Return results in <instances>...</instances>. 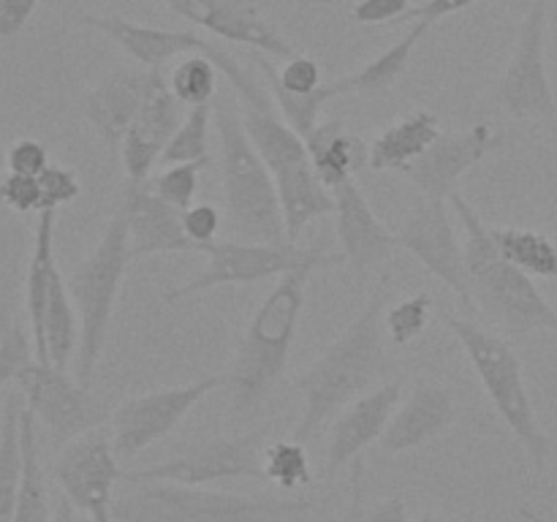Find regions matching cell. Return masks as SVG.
I'll use <instances>...</instances> for the list:
<instances>
[{
    "label": "cell",
    "instance_id": "1",
    "mask_svg": "<svg viewBox=\"0 0 557 522\" xmlns=\"http://www.w3.org/2000/svg\"><path fill=\"white\" fill-rule=\"evenodd\" d=\"M215 65L234 90L250 141L275 177L288 243H297L315 217L335 212V196L319 179L305 139L283 120L281 109L275 107L259 76L226 49L218 54Z\"/></svg>",
    "mask_w": 557,
    "mask_h": 522
},
{
    "label": "cell",
    "instance_id": "2",
    "mask_svg": "<svg viewBox=\"0 0 557 522\" xmlns=\"http://www.w3.org/2000/svg\"><path fill=\"white\" fill-rule=\"evenodd\" d=\"M389 283V272H381L373 294L357 319L297 378L299 395L305 397V411L292 438L299 444H308L326 422H332L348 402L362 397L389 368L384 348Z\"/></svg>",
    "mask_w": 557,
    "mask_h": 522
},
{
    "label": "cell",
    "instance_id": "3",
    "mask_svg": "<svg viewBox=\"0 0 557 522\" xmlns=\"http://www.w3.org/2000/svg\"><path fill=\"white\" fill-rule=\"evenodd\" d=\"M337 264H346L343 253H324L321 259L281 275L272 291L261 299L228 364L226 389L232 417H250L272 395L292 357L310 277L313 272Z\"/></svg>",
    "mask_w": 557,
    "mask_h": 522
},
{
    "label": "cell",
    "instance_id": "4",
    "mask_svg": "<svg viewBox=\"0 0 557 522\" xmlns=\"http://www.w3.org/2000/svg\"><path fill=\"white\" fill-rule=\"evenodd\" d=\"M449 201L466 228L462 253H466L471 302H476L495 324H500L515 337H528L533 332L557 335V310L528 272L500 256L493 228L482 221L476 207L460 190H455Z\"/></svg>",
    "mask_w": 557,
    "mask_h": 522
},
{
    "label": "cell",
    "instance_id": "5",
    "mask_svg": "<svg viewBox=\"0 0 557 522\" xmlns=\"http://www.w3.org/2000/svg\"><path fill=\"white\" fill-rule=\"evenodd\" d=\"M221 141V179L228 228L248 243H288L275 177L245 130L237 98L218 92L212 103Z\"/></svg>",
    "mask_w": 557,
    "mask_h": 522
},
{
    "label": "cell",
    "instance_id": "6",
    "mask_svg": "<svg viewBox=\"0 0 557 522\" xmlns=\"http://www.w3.org/2000/svg\"><path fill=\"white\" fill-rule=\"evenodd\" d=\"M313 511V500L237 495L172 482L128 484L112 500L114 522H294Z\"/></svg>",
    "mask_w": 557,
    "mask_h": 522
},
{
    "label": "cell",
    "instance_id": "7",
    "mask_svg": "<svg viewBox=\"0 0 557 522\" xmlns=\"http://www.w3.org/2000/svg\"><path fill=\"white\" fill-rule=\"evenodd\" d=\"M444 324L449 326V332L466 351L468 362L476 370L479 381H482L498 417L504 419L517 444L531 457L533 471L544 473L549 457V438L542 424H539L536 408H533L531 395H528L522 359L517 357L511 343H506L504 337L490 332L487 326L476 324V321L462 319V315L446 313Z\"/></svg>",
    "mask_w": 557,
    "mask_h": 522
},
{
    "label": "cell",
    "instance_id": "8",
    "mask_svg": "<svg viewBox=\"0 0 557 522\" xmlns=\"http://www.w3.org/2000/svg\"><path fill=\"white\" fill-rule=\"evenodd\" d=\"M128 223L125 212L117 210L112 221L103 228L101 239L90 250L87 259L74 266L65 283H69L71 299L79 315V351H76V381L92 386L96 368L103 357V346L109 337L114 304H117L120 286L131 264Z\"/></svg>",
    "mask_w": 557,
    "mask_h": 522
},
{
    "label": "cell",
    "instance_id": "9",
    "mask_svg": "<svg viewBox=\"0 0 557 522\" xmlns=\"http://www.w3.org/2000/svg\"><path fill=\"white\" fill-rule=\"evenodd\" d=\"M199 253L207 256V270L190 277L188 283L169 288L163 294L166 302L194 297V294L210 291L218 286H250V283L281 277L308 261L321 259L330 250L299 248L297 243H248V239H232V243H207Z\"/></svg>",
    "mask_w": 557,
    "mask_h": 522
},
{
    "label": "cell",
    "instance_id": "10",
    "mask_svg": "<svg viewBox=\"0 0 557 522\" xmlns=\"http://www.w3.org/2000/svg\"><path fill=\"white\" fill-rule=\"evenodd\" d=\"M16 389L22 391L25 408H30L36 422H41L52 435L54 446L69 444L107 422V406L101 397L92 395L90 386L79 384L54 364L33 359L16 375Z\"/></svg>",
    "mask_w": 557,
    "mask_h": 522
},
{
    "label": "cell",
    "instance_id": "11",
    "mask_svg": "<svg viewBox=\"0 0 557 522\" xmlns=\"http://www.w3.org/2000/svg\"><path fill=\"white\" fill-rule=\"evenodd\" d=\"M261 438H264V433L253 430V433L245 435L199 440V444L188 446L169 460L123 473V482H172L188 484V487H207V484L226 482V478H264Z\"/></svg>",
    "mask_w": 557,
    "mask_h": 522
},
{
    "label": "cell",
    "instance_id": "12",
    "mask_svg": "<svg viewBox=\"0 0 557 522\" xmlns=\"http://www.w3.org/2000/svg\"><path fill=\"white\" fill-rule=\"evenodd\" d=\"M221 386H226V375H207L194 384L156 389L123 400L112 411L114 455L120 460H134L136 455L166 438L210 391Z\"/></svg>",
    "mask_w": 557,
    "mask_h": 522
},
{
    "label": "cell",
    "instance_id": "13",
    "mask_svg": "<svg viewBox=\"0 0 557 522\" xmlns=\"http://www.w3.org/2000/svg\"><path fill=\"white\" fill-rule=\"evenodd\" d=\"M547 0H533L517 33L515 52L495 90V101L515 120H549L555 92L547 74Z\"/></svg>",
    "mask_w": 557,
    "mask_h": 522
},
{
    "label": "cell",
    "instance_id": "14",
    "mask_svg": "<svg viewBox=\"0 0 557 522\" xmlns=\"http://www.w3.org/2000/svg\"><path fill=\"white\" fill-rule=\"evenodd\" d=\"M120 478L123 473H120V457L114 455L112 430L103 424L69 440L54 460V482L65 498L87 517L112 511L114 484Z\"/></svg>",
    "mask_w": 557,
    "mask_h": 522
},
{
    "label": "cell",
    "instance_id": "15",
    "mask_svg": "<svg viewBox=\"0 0 557 522\" xmlns=\"http://www.w3.org/2000/svg\"><path fill=\"white\" fill-rule=\"evenodd\" d=\"M397 245L413 256L430 275L438 277L451 294L471 304L466 275V253L455 234L449 204L438 199H419L397 228Z\"/></svg>",
    "mask_w": 557,
    "mask_h": 522
},
{
    "label": "cell",
    "instance_id": "16",
    "mask_svg": "<svg viewBox=\"0 0 557 522\" xmlns=\"http://www.w3.org/2000/svg\"><path fill=\"white\" fill-rule=\"evenodd\" d=\"M509 136L498 134L487 123H476L460 134H441L422 156L403 169V177L419 188L424 199L449 201L460 179L476 163L498 152Z\"/></svg>",
    "mask_w": 557,
    "mask_h": 522
},
{
    "label": "cell",
    "instance_id": "17",
    "mask_svg": "<svg viewBox=\"0 0 557 522\" xmlns=\"http://www.w3.org/2000/svg\"><path fill=\"white\" fill-rule=\"evenodd\" d=\"M158 3L223 41L245 44L277 60H292L297 54L292 41L248 0H158Z\"/></svg>",
    "mask_w": 557,
    "mask_h": 522
},
{
    "label": "cell",
    "instance_id": "18",
    "mask_svg": "<svg viewBox=\"0 0 557 522\" xmlns=\"http://www.w3.org/2000/svg\"><path fill=\"white\" fill-rule=\"evenodd\" d=\"M180 123H183V103L169 90L166 74L152 71L145 103L120 147V161L128 185H145L152 177V166L161 161Z\"/></svg>",
    "mask_w": 557,
    "mask_h": 522
},
{
    "label": "cell",
    "instance_id": "19",
    "mask_svg": "<svg viewBox=\"0 0 557 522\" xmlns=\"http://www.w3.org/2000/svg\"><path fill=\"white\" fill-rule=\"evenodd\" d=\"M332 196H335V228L341 239V253L357 281L364 283L375 266L392 259L397 237L375 215L357 179H346L332 188Z\"/></svg>",
    "mask_w": 557,
    "mask_h": 522
},
{
    "label": "cell",
    "instance_id": "20",
    "mask_svg": "<svg viewBox=\"0 0 557 522\" xmlns=\"http://www.w3.org/2000/svg\"><path fill=\"white\" fill-rule=\"evenodd\" d=\"M403 386L406 381L392 378L389 384L379 386L373 391H364L354 402H348L335 417L326 440V465L324 476L335 478L348 462L357 460L370 444L381 440L386 424L395 417L397 406L403 400Z\"/></svg>",
    "mask_w": 557,
    "mask_h": 522
},
{
    "label": "cell",
    "instance_id": "21",
    "mask_svg": "<svg viewBox=\"0 0 557 522\" xmlns=\"http://www.w3.org/2000/svg\"><path fill=\"white\" fill-rule=\"evenodd\" d=\"M150 76L152 71L145 65H120L85 92L82 107H85L87 123L114 158L120 156L125 134L145 103Z\"/></svg>",
    "mask_w": 557,
    "mask_h": 522
},
{
    "label": "cell",
    "instance_id": "22",
    "mask_svg": "<svg viewBox=\"0 0 557 522\" xmlns=\"http://www.w3.org/2000/svg\"><path fill=\"white\" fill-rule=\"evenodd\" d=\"M457 408L455 395L446 386L433 384V381H417L403 406H397L395 417L386 424L381 435V451L389 457L406 455V451L419 449L428 440L438 438L444 430L455 424Z\"/></svg>",
    "mask_w": 557,
    "mask_h": 522
},
{
    "label": "cell",
    "instance_id": "23",
    "mask_svg": "<svg viewBox=\"0 0 557 522\" xmlns=\"http://www.w3.org/2000/svg\"><path fill=\"white\" fill-rule=\"evenodd\" d=\"M76 25L92 27L112 38L136 65H145L150 71H163L174 58L201 52L210 44V38L199 36L194 30H166V27H147L123 16H98L79 14L74 16Z\"/></svg>",
    "mask_w": 557,
    "mask_h": 522
},
{
    "label": "cell",
    "instance_id": "24",
    "mask_svg": "<svg viewBox=\"0 0 557 522\" xmlns=\"http://www.w3.org/2000/svg\"><path fill=\"white\" fill-rule=\"evenodd\" d=\"M120 210L128 223L131 259L158 253H188L196 250L183 228V212L169 201L158 199L147 185H128Z\"/></svg>",
    "mask_w": 557,
    "mask_h": 522
},
{
    "label": "cell",
    "instance_id": "25",
    "mask_svg": "<svg viewBox=\"0 0 557 522\" xmlns=\"http://www.w3.org/2000/svg\"><path fill=\"white\" fill-rule=\"evenodd\" d=\"M305 147H308L315 174L330 190L368 169V145L362 141V136L348 130L343 117H330L315 125L313 134L305 139Z\"/></svg>",
    "mask_w": 557,
    "mask_h": 522
},
{
    "label": "cell",
    "instance_id": "26",
    "mask_svg": "<svg viewBox=\"0 0 557 522\" xmlns=\"http://www.w3.org/2000/svg\"><path fill=\"white\" fill-rule=\"evenodd\" d=\"M54 221H58V210L38 212L36 237H33V250L25 277V310L27 324H30L33 351H36V362L44 364H49L47 348H44V310H47L52 277L58 272V259H54Z\"/></svg>",
    "mask_w": 557,
    "mask_h": 522
},
{
    "label": "cell",
    "instance_id": "27",
    "mask_svg": "<svg viewBox=\"0 0 557 522\" xmlns=\"http://www.w3.org/2000/svg\"><path fill=\"white\" fill-rule=\"evenodd\" d=\"M441 136L438 114L430 109H413L397 123L386 125L370 145V172H397L417 161L430 145Z\"/></svg>",
    "mask_w": 557,
    "mask_h": 522
},
{
    "label": "cell",
    "instance_id": "28",
    "mask_svg": "<svg viewBox=\"0 0 557 522\" xmlns=\"http://www.w3.org/2000/svg\"><path fill=\"white\" fill-rule=\"evenodd\" d=\"M22 482L16 498L14 522H52V504H49L47 478H44L41 457H38L36 417L30 408H22Z\"/></svg>",
    "mask_w": 557,
    "mask_h": 522
},
{
    "label": "cell",
    "instance_id": "29",
    "mask_svg": "<svg viewBox=\"0 0 557 522\" xmlns=\"http://www.w3.org/2000/svg\"><path fill=\"white\" fill-rule=\"evenodd\" d=\"M44 348H47L49 364L60 370L69 368L71 357L79 351V315H76L69 283L60 270L54 272L47 310H44Z\"/></svg>",
    "mask_w": 557,
    "mask_h": 522
},
{
    "label": "cell",
    "instance_id": "30",
    "mask_svg": "<svg viewBox=\"0 0 557 522\" xmlns=\"http://www.w3.org/2000/svg\"><path fill=\"white\" fill-rule=\"evenodd\" d=\"M430 30V25L424 22H417L406 36L400 38L397 44H392L386 52H381L379 58L370 60L368 65H362L359 71L354 74L343 76L341 87H343V96H379V92H386L403 74H406L408 63L413 58V49H417L419 38Z\"/></svg>",
    "mask_w": 557,
    "mask_h": 522
},
{
    "label": "cell",
    "instance_id": "31",
    "mask_svg": "<svg viewBox=\"0 0 557 522\" xmlns=\"http://www.w3.org/2000/svg\"><path fill=\"white\" fill-rule=\"evenodd\" d=\"M22 391H9L0 419V522H14L22 482Z\"/></svg>",
    "mask_w": 557,
    "mask_h": 522
},
{
    "label": "cell",
    "instance_id": "32",
    "mask_svg": "<svg viewBox=\"0 0 557 522\" xmlns=\"http://www.w3.org/2000/svg\"><path fill=\"white\" fill-rule=\"evenodd\" d=\"M493 239L500 256L531 277H549V281L557 277V245L547 234L536 228L500 226L493 228Z\"/></svg>",
    "mask_w": 557,
    "mask_h": 522
},
{
    "label": "cell",
    "instance_id": "33",
    "mask_svg": "<svg viewBox=\"0 0 557 522\" xmlns=\"http://www.w3.org/2000/svg\"><path fill=\"white\" fill-rule=\"evenodd\" d=\"M221 71L212 63L207 54H185L183 60H177V65L172 69V74L166 76L169 90L172 96L183 103L185 109L194 107H207V103L215 101L218 96V79H221Z\"/></svg>",
    "mask_w": 557,
    "mask_h": 522
},
{
    "label": "cell",
    "instance_id": "34",
    "mask_svg": "<svg viewBox=\"0 0 557 522\" xmlns=\"http://www.w3.org/2000/svg\"><path fill=\"white\" fill-rule=\"evenodd\" d=\"M261 471H264L267 482L277 484L286 493H294L299 487H308L313 482V471H310L308 451L305 444L288 438L275 440L267 449H261Z\"/></svg>",
    "mask_w": 557,
    "mask_h": 522
},
{
    "label": "cell",
    "instance_id": "35",
    "mask_svg": "<svg viewBox=\"0 0 557 522\" xmlns=\"http://www.w3.org/2000/svg\"><path fill=\"white\" fill-rule=\"evenodd\" d=\"M212 103L207 107L188 109L180 128L169 139L163 150L161 163H194V161H212L210 158V128H212Z\"/></svg>",
    "mask_w": 557,
    "mask_h": 522
},
{
    "label": "cell",
    "instance_id": "36",
    "mask_svg": "<svg viewBox=\"0 0 557 522\" xmlns=\"http://www.w3.org/2000/svg\"><path fill=\"white\" fill-rule=\"evenodd\" d=\"M433 294L419 291L413 297L403 299V302L386 308V335H389L392 346L406 348L428 330L430 315H433Z\"/></svg>",
    "mask_w": 557,
    "mask_h": 522
},
{
    "label": "cell",
    "instance_id": "37",
    "mask_svg": "<svg viewBox=\"0 0 557 522\" xmlns=\"http://www.w3.org/2000/svg\"><path fill=\"white\" fill-rule=\"evenodd\" d=\"M212 161H194V163H169L163 172L152 174L147 179V188L158 196V199L169 201L172 207H177L180 212L188 210L196 199V190H199V174L210 166Z\"/></svg>",
    "mask_w": 557,
    "mask_h": 522
},
{
    "label": "cell",
    "instance_id": "38",
    "mask_svg": "<svg viewBox=\"0 0 557 522\" xmlns=\"http://www.w3.org/2000/svg\"><path fill=\"white\" fill-rule=\"evenodd\" d=\"M36 359L33 351V337L27 335L25 326L5 324L0 330V389L16 384V375Z\"/></svg>",
    "mask_w": 557,
    "mask_h": 522
},
{
    "label": "cell",
    "instance_id": "39",
    "mask_svg": "<svg viewBox=\"0 0 557 522\" xmlns=\"http://www.w3.org/2000/svg\"><path fill=\"white\" fill-rule=\"evenodd\" d=\"M38 185H41V204L44 210H58V207L71 204L76 196L82 194V183L76 177L74 169L54 166L49 163L41 174H38Z\"/></svg>",
    "mask_w": 557,
    "mask_h": 522
},
{
    "label": "cell",
    "instance_id": "40",
    "mask_svg": "<svg viewBox=\"0 0 557 522\" xmlns=\"http://www.w3.org/2000/svg\"><path fill=\"white\" fill-rule=\"evenodd\" d=\"M0 204L9 210L20 212V215H30V212H41V185L38 177L30 174H14L9 172L0 179Z\"/></svg>",
    "mask_w": 557,
    "mask_h": 522
},
{
    "label": "cell",
    "instance_id": "41",
    "mask_svg": "<svg viewBox=\"0 0 557 522\" xmlns=\"http://www.w3.org/2000/svg\"><path fill=\"white\" fill-rule=\"evenodd\" d=\"M277 82H281L283 90L297 92V96H305V92H313L324 85V76H321L319 60L308 58V54H294L292 60H283V69H275Z\"/></svg>",
    "mask_w": 557,
    "mask_h": 522
},
{
    "label": "cell",
    "instance_id": "42",
    "mask_svg": "<svg viewBox=\"0 0 557 522\" xmlns=\"http://www.w3.org/2000/svg\"><path fill=\"white\" fill-rule=\"evenodd\" d=\"M417 9V0H357L351 9V20L357 25H386L408 16Z\"/></svg>",
    "mask_w": 557,
    "mask_h": 522
},
{
    "label": "cell",
    "instance_id": "43",
    "mask_svg": "<svg viewBox=\"0 0 557 522\" xmlns=\"http://www.w3.org/2000/svg\"><path fill=\"white\" fill-rule=\"evenodd\" d=\"M183 228L199 253L201 245L215 243L218 232H221V212L212 204H190L188 210H183Z\"/></svg>",
    "mask_w": 557,
    "mask_h": 522
},
{
    "label": "cell",
    "instance_id": "44",
    "mask_svg": "<svg viewBox=\"0 0 557 522\" xmlns=\"http://www.w3.org/2000/svg\"><path fill=\"white\" fill-rule=\"evenodd\" d=\"M49 166V152L41 141L36 139H16L5 150V169L14 174H30L38 177Z\"/></svg>",
    "mask_w": 557,
    "mask_h": 522
},
{
    "label": "cell",
    "instance_id": "45",
    "mask_svg": "<svg viewBox=\"0 0 557 522\" xmlns=\"http://www.w3.org/2000/svg\"><path fill=\"white\" fill-rule=\"evenodd\" d=\"M41 0H0V38H14L30 22Z\"/></svg>",
    "mask_w": 557,
    "mask_h": 522
},
{
    "label": "cell",
    "instance_id": "46",
    "mask_svg": "<svg viewBox=\"0 0 557 522\" xmlns=\"http://www.w3.org/2000/svg\"><path fill=\"white\" fill-rule=\"evenodd\" d=\"M473 3H479V0H424L417 9L408 11V20L424 22V25L433 27L435 22H441L444 16L460 14V11L471 9Z\"/></svg>",
    "mask_w": 557,
    "mask_h": 522
},
{
    "label": "cell",
    "instance_id": "47",
    "mask_svg": "<svg viewBox=\"0 0 557 522\" xmlns=\"http://www.w3.org/2000/svg\"><path fill=\"white\" fill-rule=\"evenodd\" d=\"M364 522H413L408 517L406 500L403 498H386L370 511H364Z\"/></svg>",
    "mask_w": 557,
    "mask_h": 522
},
{
    "label": "cell",
    "instance_id": "48",
    "mask_svg": "<svg viewBox=\"0 0 557 522\" xmlns=\"http://www.w3.org/2000/svg\"><path fill=\"white\" fill-rule=\"evenodd\" d=\"M362 473H364V462L362 457L354 460V471H351V484H354V493H351V506L346 509V514L341 517L337 522H364V504H362Z\"/></svg>",
    "mask_w": 557,
    "mask_h": 522
},
{
    "label": "cell",
    "instance_id": "49",
    "mask_svg": "<svg viewBox=\"0 0 557 522\" xmlns=\"http://www.w3.org/2000/svg\"><path fill=\"white\" fill-rule=\"evenodd\" d=\"M16 232L11 226H0V272H3V266L9 264V259L14 256L16 250Z\"/></svg>",
    "mask_w": 557,
    "mask_h": 522
},
{
    "label": "cell",
    "instance_id": "50",
    "mask_svg": "<svg viewBox=\"0 0 557 522\" xmlns=\"http://www.w3.org/2000/svg\"><path fill=\"white\" fill-rule=\"evenodd\" d=\"M74 509L76 506L71 504L69 498H60L58 504H54V514H52V522H76V517H74Z\"/></svg>",
    "mask_w": 557,
    "mask_h": 522
},
{
    "label": "cell",
    "instance_id": "51",
    "mask_svg": "<svg viewBox=\"0 0 557 522\" xmlns=\"http://www.w3.org/2000/svg\"><path fill=\"white\" fill-rule=\"evenodd\" d=\"M520 517L525 522H549L547 517H542V514H536V511H531V509H520Z\"/></svg>",
    "mask_w": 557,
    "mask_h": 522
},
{
    "label": "cell",
    "instance_id": "52",
    "mask_svg": "<svg viewBox=\"0 0 557 522\" xmlns=\"http://www.w3.org/2000/svg\"><path fill=\"white\" fill-rule=\"evenodd\" d=\"M413 522H444V520H441L438 514H433V511H424V514L417 517V520H413Z\"/></svg>",
    "mask_w": 557,
    "mask_h": 522
},
{
    "label": "cell",
    "instance_id": "53",
    "mask_svg": "<svg viewBox=\"0 0 557 522\" xmlns=\"http://www.w3.org/2000/svg\"><path fill=\"white\" fill-rule=\"evenodd\" d=\"M90 522H112V511H101V514L90 517Z\"/></svg>",
    "mask_w": 557,
    "mask_h": 522
},
{
    "label": "cell",
    "instance_id": "54",
    "mask_svg": "<svg viewBox=\"0 0 557 522\" xmlns=\"http://www.w3.org/2000/svg\"><path fill=\"white\" fill-rule=\"evenodd\" d=\"M297 3H326V0H297Z\"/></svg>",
    "mask_w": 557,
    "mask_h": 522
}]
</instances>
